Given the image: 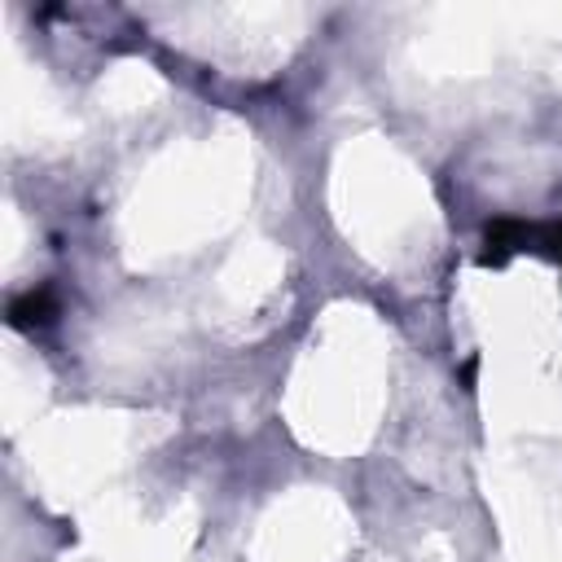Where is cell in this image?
Here are the masks:
<instances>
[{"instance_id": "obj_1", "label": "cell", "mask_w": 562, "mask_h": 562, "mask_svg": "<svg viewBox=\"0 0 562 562\" xmlns=\"http://www.w3.org/2000/svg\"><path fill=\"white\" fill-rule=\"evenodd\" d=\"M558 233H562V228H558Z\"/></svg>"}]
</instances>
